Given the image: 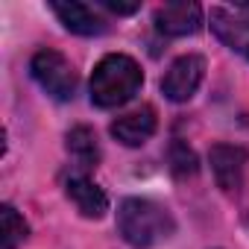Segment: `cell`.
I'll use <instances>...</instances> for the list:
<instances>
[{
  "instance_id": "6da1fadb",
  "label": "cell",
  "mask_w": 249,
  "mask_h": 249,
  "mask_svg": "<svg viewBox=\"0 0 249 249\" xmlns=\"http://www.w3.org/2000/svg\"><path fill=\"white\" fill-rule=\"evenodd\" d=\"M117 231L129 246L150 249L176 231V220L164 205L144 196H129L117 208Z\"/></svg>"
},
{
  "instance_id": "7a4b0ae2",
  "label": "cell",
  "mask_w": 249,
  "mask_h": 249,
  "mask_svg": "<svg viewBox=\"0 0 249 249\" xmlns=\"http://www.w3.org/2000/svg\"><path fill=\"white\" fill-rule=\"evenodd\" d=\"M144 85V73L132 56L108 53L97 62L91 73V103L100 108L126 106Z\"/></svg>"
},
{
  "instance_id": "3957f363",
  "label": "cell",
  "mask_w": 249,
  "mask_h": 249,
  "mask_svg": "<svg viewBox=\"0 0 249 249\" xmlns=\"http://www.w3.org/2000/svg\"><path fill=\"white\" fill-rule=\"evenodd\" d=\"M30 73L53 100H59V103L73 100V94H76V71L59 50H38L33 56V62H30Z\"/></svg>"
},
{
  "instance_id": "277c9868",
  "label": "cell",
  "mask_w": 249,
  "mask_h": 249,
  "mask_svg": "<svg viewBox=\"0 0 249 249\" xmlns=\"http://www.w3.org/2000/svg\"><path fill=\"white\" fill-rule=\"evenodd\" d=\"M202 76H205V59H202V56H196V53L179 56V59L167 68V73H164V79H161V91H164L167 100L185 103V100H191V97L196 94Z\"/></svg>"
},
{
  "instance_id": "5b68a950",
  "label": "cell",
  "mask_w": 249,
  "mask_h": 249,
  "mask_svg": "<svg viewBox=\"0 0 249 249\" xmlns=\"http://www.w3.org/2000/svg\"><path fill=\"white\" fill-rule=\"evenodd\" d=\"M211 30L229 50L249 59V6L211 9Z\"/></svg>"
},
{
  "instance_id": "8992f818",
  "label": "cell",
  "mask_w": 249,
  "mask_h": 249,
  "mask_svg": "<svg viewBox=\"0 0 249 249\" xmlns=\"http://www.w3.org/2000/svg\"><path fill=\"white\" fill-rule=\"evenodd\" d=\"M208 161H211V173H214L217 185L226 194H234L243 185V170H246V161H249V153L243 147L214 144L211 153H208Z\"/></svg>"
},
{
  "instance_id": "52a82bcc",
  "label": "cell",
  "mask_w": 249,
  "mask_h": 249,
  "mask_svg": "<svg viewBox=\"0 0 249 249\" xmlns=\"http://www.w3.org/2000/svg\"><path fill=\"white\" fill-rule=\"evenodd\" d=\"M65 194L68 199L79 208L82 217H91V220H100L106 211H108V196L103 194V188L97 182L88 179L85 170H71L65 176Z\"/></svg>"
},
{
  "instance_id": "ba28073f",
  "label": "cell",
  "mask_w": 249,
  "mask_h": 249,
  "mask_svg": "<svg viewBox=\"0 0 249 249\" xmlns=\"http://www.w3.org/2000/svg\"><path fill=\"white\" fill-rule=\"evenodd\" d=\"M202 27V9L199 3H188V0H173L156 9V30L161 36L179 38V36H194Z\"/></svg>"
},
{
  "instance_id": "9c48e42d",
  "label": "cell",
  "mask_w": 249,
  "mask_h": 249,
  "mask_svg": "<svg viewBox=\"0 0 249 249\" xmlns=\"http://www.w3.org/2000/svg\"><path fill=\"white\" fill-rule=\"evenodd\" d=\"M50 9L56 12V18L65 24V30L76 33V36H103L108 30L106 18L94 12V6L79 3V0H53Z\"/></svg>"
},
{
  "instance_id": "30bf717a",
  "label": "cell",
  "mask_w": 249,
  "mask_h": 249,
  "mask_svg": "<svg viewBox=\"0 0 249 249\" xmlns=\"http://www.w3.org/2000/svg\"><path fill=\"white\" fill-rule=\"evenodd\" d=\"M159 129V120H156V111L150 106H141L129 114H120L114 123H111V135L120 141V144H126V147H141L147 144Z\"/></svg>"
},
{
  "instance_id": "8fae6325",
  "label": "cell",
  "mask_w": 249,
  "mask_h": 249,
  "mask_svg": "<svg viewBox=\"0 0 249 249\" xmlns=\"http://www.w3.org/2000/svg\"><path fill=\"white\" fill-rule=\"evenodd\" d=\"M68 156H71V159L76 161V167H82V170L97 167V161H100V144H97L94 129H88V126H73V129L68 132Z\"/></svg>"
},
{
  "instance_id": "7c38bea8",
  "label": "cell",
  "mask_w": 249,
  "mask_h": 249,
  "mask_svg": "<svg viewBox=\"0 0 249 249\" xmlns=\"http://www.w3.org/2000/svg\"><path fill=\"white\" fill-rule=\"evenodd\" d=\"M0 217H3V249H18L30 234L27 220L15 211V205H3Z\"/></svg>"
},
{
  "instance_id": "4fadbf2b",
  "label": "cell",
  "mask_w": 249,
  "mask_h": 249,
  "mask_svg": "<svg viewBox=\"0 0 249 249\" xmlns=\"http://www.w3.org/2000/svg\"><path fill=\"white\" fill-rule=\"evenodd\" d=\"M170 170L176 179H188L196 173V156L185 141H173L170 147Z\"/></svg>"
},
{
  "instance_id": "5bb4252c",
  "label": "cell",
  "mask_w": 249,
  "mask_h": 249,
  "mask_svg": "<svg viewBox=\"0 0 249 249\" xmlns=\"http://www.w3.org/2000/svg\"><path fill=\"white\" fill-rule=\"evenodd\" d=\"M100 6L108 9V12H117V15H132V12H138V3H114V0H100Z\"/></svg>"
}]
</instances>
